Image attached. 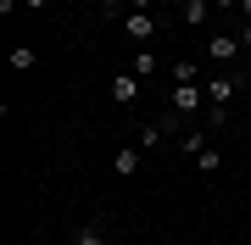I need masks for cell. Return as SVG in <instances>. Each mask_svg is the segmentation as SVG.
<instances>
[{
    "label": "cell",
    "instance_id": "obj_5",
    "mask_svg": "<svg viewBox=\"0 0 251 245\" xmlns=\"http://www.w3.org/2000/svg\"><path fill=\"white\" fill-rule=\"evenodd\" d=\"M106 95H112V106H134L140 100V73H117L106 84Z\"/></svg>",
    "mask_w": 251,
    "mask_h": 245
},
{
    "label": "cell",
    "instance_id": "obj_3",
    "mask_svg": "<svg viewBox=\"0 0 251 245\" xmlns=\"http://www.w3.org/2000/svg\"><path fill=\"white\" fill-rule=\"evenodd\" d=\"M123 34L134 39V45H151L156 39V17L151 11H123Z\"/></svg>",
    "mask_w": 251,
    "mask_h": 245
},
{
    "label": "cell",
    "instance_id": "obj_15",
    "mask_svg": "<svg viewBox=\"0 0 251 245\" xmlns=\"http://www.w3.org/2000/svg\"><path fill=\"white\" fill-rule=\"evenodd\" d=\"M156 6V0H128V11H151Z\"/></svg>",
    "mask_w": 251,
    "mask_h": 245
},
{
    "label": "cell",
    "instance_id": "obj_16",
    "mask_svg": "<svg viewBox=\"0 0 251 245\" xmlns=\"http://www.w3.org/2000/svg\"><path fill=\"white\" fill-rule=\"evenodd\" d=\"M234 6H240V0H212V11H234Z\"/></svg>",
    "mask_w": 251,
    "mask_h": 245
},
{
    "label": "cell",
    "instance_id": "obj_20",
    "mask_svg": "<svg viewBox=\"0 0 251 245\" xmlns=\"http://www.w3.org/2000/svg\"><path fill=\"white\" fill-rule=\"evenodd\" d=\"M240 95H246V100H251V78H240Z\"/></svg>",
    "mask_w": 251,
    "mask_h": 245
},
{
    "label": "cell",
    "instance_id": "obj_17",
    "mask_svg": "<svg viewBox=\"0 0 251 245\" xmlns=\"http://www.w3.org/2000/svg\"><path fill=\"white\" fill-rule=\"evenodd\" d=\"M240 45H246V50H251V22H240Z\"/></svg>",
    "mask_w": 251,
    "mask_h": 245
},
{
    "label": "cell",
    "instance_id": "obj_10",
    "mask_svg": "<svg viewBox=\"0 0 251 245\" xmlns=\"http://www.w3.org/2000/svg\"><path fill=\"white\" fill-rule=\"evenodd\" d=\"M206 145H212V139H206V128H201V123H190V128H184V134H179V151L190 156V162H196V156H201Z\"/></svg>",
    "mask_w": 251,
    "mask_h": 245
},
{
    "label": "cell",
    "instance_id": "obj_6",
    "mask_svg": "<svg viewBox=\"0 0 251 245\" xmlns=\"http://www.w3.org/2000/svg\"><path fill=\"white\" fill-rule=\"evenodd\" d=\"M73 245H112V234H106V223L100 218H90V223H73V234H67Z\"/></svg>",
    "mask_w": 251,
    "mask_h": 245
},
{
    "label": "cell",
    "instance_id": "obj_4",
    "mask_svg": "<svg viewBox=\"0 0 251 245\" xmlns=\"http://www.w3.org/2000/svg\"><path fill=\"white\" fill-rule=\"evenodd\" d=\"M240 50H246L240 34H212V39H206V62H218V67H229Z\"/></svg>",
    "mask_w": 251,
    "mask_h": 245
},
{
    "label": "cell",
    "instance_id": "obj_13",
    "mask_svg": "<svg viewBox=\"0 0 251 245\" xmlns=\"http://www.w3.org/2000/svg\"><path fill=\"white\" fill-rule=\"evenodd\" d=\"M168 78H173V84H201V67L179 56V62H168Z\"/></svg>",
    "mask_w": 251,
    "mask_h": 245
},
{
    "label": "cell",
    "instance_id": "obj_19",
    "mask_svg": "<svg viewBox=\"0 0 251 245\" xmlns=\"http://www.w3.org/2000/svg\"><path fill=\"white\" fill-rule=\"evenodd\" d=\"M84 6H100V11H112V0H84Z\"/></svg>",
    "mask_w": 251,
    "mask_h": 245
},
{
    "label": "cell",
    "instance_id": "obj_11",
    "mask_svg": "<svg viewBox=\"0 0 251 245\" xmlns=\"http://www.w3.org/2000/svg\"><path fill=\"white\" fill-rule=\"evenodd\" d=\"M39 67V50L34 45H11V73H34Z\"/></svg>",
    "mask_w": 251,
    "mask_h": 245
},
{
    "label": "cell",
    "instance_id": "obj_9",
    "mask_svg": "<svg viewBox=\"0 0 251 245\" xmlns=\"http://www.w3.org/2000/svg\"><path fill=\"white\" fill-rule=\"evenodd\" d=\"M179 22L184 28H206L212 22V0H179Z\"/></svg>",
    "mask_w": 251,
    "mask_h": 245
},
{
    "label": "cell",
    "instance_id": "obj_2",
    "mask_svg": "<svg viewBox=\"0 0 251 245\" xmlns=\"http://www.w3.org/2000/svg\"><path fill=\"white\" fill-rule=\"evenodd\" d=\"M234 100V73H224V78H206V117L201 123H224V106Z\"/></svg>",
    "mask_w": 251,
    "mask_h": 245
},
{
    "label": "cell",
    "instance_id": "obj_7",
    "mask_svg": "<svg viewBox=\"0 0 251 245\" xmlns=\"http://www.w3.org/2000/svg\"><path fill=\"white\" fill-rule=\"evenodd\" d=\"M128 73H140V78H156V73H168V62L151 50V45H140L134 50V62H128Z\"/></svg>",
    "mask_w": 251,
    "mask_h": 245
},
{
    "label": "cell",
    "instance_id": "obj_12",
    "mask_svg": "<svg viewBox=\"0 0 251 245\" xmlns=\"http://www.w3.org/2000/svg\"><path fill=\"white\" fill-rule=\"evenodd\" d=\"M134 145H140V151H162V145H168V134H162V123H145L140 134H134Z\"/></svg>",
    "mask_w": 251,
    "mask_h": 245
},
{
    "label": "cell",
    "instance_id": "obj_18",
    "mask_svg": "<svg viewBox=\"0 0 251 245\" xmlns=\"http://www.w3.org/2000/svg\"><path fill=\"white\" fill-rule=\"evenodd\" d=\"M23 6H28V11H45V6H50V0H23Z\"/></svg>",
    "mask_w": 251,
    "mask_h": 245
},
{
    "label": "cell",
    "instance_id": "obj_1",
    "mask_svg": "<svg viewBox=\"0 0 251 245\" xmlns=\"http://www.w3.org/2000/svg\"><path fill=\"white\" fill-rule=\"evenodd\" d=\"M168 106L179 111V117H190V123H201V117H206V84H173Z\"/></svg>",
    "mask_w": 251,
    "mask_h": 245
},
{
    "label": "cell",
    "instance_id": "obj_14",
    "mask_svg": "<svg viewBox=\"0 0 251 245\" xmlns=\"http://www.w3.org/2000/svg\"><path fill=\"white\" fill-rule=\"evenodd\" d=\"M218 167H224V151H218V145H206V151L196 156V173H206V178H212Z\"/></svg>",
    "mask_w": 251,
    "mask_h": 245
},
{
    "label": "cell",
    "instance_id": "obj_8",
    "mask_svg": "<svg viewBox=\"0 0 251 245\" xmlns=\"http://www.w3.org/2000/svg\"><path fill=\"white\" fill-rule=\"evenodd\" d=\"M140 162H145V151H140V145H123V151L112 156V178H134Z\"/></svg>",
    "mask_w": 251,
    "mask_h": 245
}]
</instances>
